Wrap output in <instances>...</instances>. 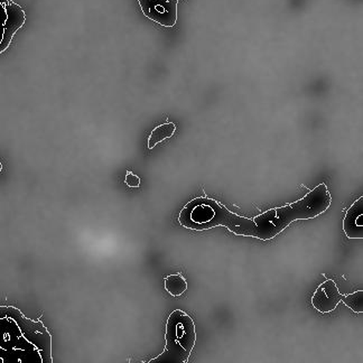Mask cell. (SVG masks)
I'll list each match as a JSON object with an SVG mask.
<instances>
[{
  "mask_svg": "<svg viewBox=\"0 0 363 363\" xmlns=\"http://www.w3.org/2000/svg\"><path fill=\"white\" fill-rule=\"evenodd\" d=\"M342 295L340 294L337 284L332 279H328L320 284L312 297V304L316 311L320 313H330L337 308L341 302Z\"/></svg>",
  "mask_w": 363,
  "mask_h": 363,
  "instance_id": "7",
  "label": "cell"
},
{
  "mask_svg": "<svg viewBox=\"0 0 363 363\" xmlns=\"http://www.w3.org/2000/svg\"><path fill=\"white\" fill-rule=\"evenodd\" d=\"M0 316L1 318L9 316L18 324L23 335L38 349L42 357V362L53 363L51 334L40 320H33L25 318L18 308L13 306H0Z\"/></svg>",
  "mask_w": 363,
  "mask_h": 363,
  "instance_id": "4",
  "label": "cell"
},
{
  "mask_svg": "<svg viewBox=\"0 0 363 363\" xmlns=\"http://www.w3.org/2000/svg\"><path fill=\"white\" fill-rule=\"evenodd\" d=\"M0 359L4 363H43L36 347L9 316L0 318Z\"/></svg>",
  "mask_w": 363,
  "mask_h": 363,
  "instance_id": "3",
  "label": "cell"
},
{
  "mask_svg": "<svg viewBox=\"0 0 363 363\" xmlns=\"http://www.w3.org/2000/svg\"><path fill=\"white\" fill-rule=\"evenodd\" d=\"M125 183L133 189V187L140 186L142 179H140V177H137L136 174L133 173V172H127L125 177Z\"/></svg>",
  "mask_w": 363,
  "mask_h": 363,
  "instance_id": "12",
  "label": "cell"
},
{
  "mask_svg": "<svg viewBox=\"0 0 363 363\" xmlns=\"http://www.w3.org/2000/svg\"><path fill=\"white\" fill-rule=\"evenodd\" d=\"M0 363H4L3 362V359H0Z\"/></svg>",
  "mask_w": 363,
  "mask_h": 363,
  "instance_id": "14",
  "label": "cell"
},
{
  "mask_svg": "<svg viewBox=\"0 0 363 363\" xmlns=\"http://www.w3.org/2000/svg\"><path fill=\"white\" fill-rule=\"evenodd\" d=\"M3 171V164L0 163V173Z\"/></svg>",
  "mask_w": 363,
  "mask_h": 363,
  "instance_id": "13",
  "label": "cell"
},
{
  "mask_svg": "<svg viewBox=\"0 0 363 363\" xmlns=\"http://www.w3.org/2000/svg\"><path fill=\"white\" fill-rule=\"evenodd\" d=\"M26 13L13 0H0V54L9 48L13 36L24 26Z\"/></svg>",
  "mask_w": 363,
  "mask_h": 363,
  "instance_id": "5",
  "label": "cell"
},
{
  "mask_svg": "<svg viewBox=\"0 0 363 363\" xmlns=\"http://www.w3.org/2000/svg\"><path fill=\"white\" fill-rule=\"evenodd\" d=\"M343 229L347 238H363V198L359 199L347 212Z\"/></svg>",
  "mask_w": 363,
  "mask_h": 363,
  "instance_id": "8",
  "label": "cell"
},
{
  "mask_svg": "<svg viewBox=\"0 0 363 363\" xmlns=\"http://www.w3.org/2000/svg\"><path fill=\"white\" fill-rule=\"evenodd\" d=\"M341 301H343L345 305L350 307L351 310L355 313L363 312V291H354L352 294L345 295L342 296Z\"/></svg>",
  "mask_w": 363,
  "mask_h": 363,
  "instance_id": "11",
  "label": "cell"
},
{
  "mask_svg": "<svg viewBox=\"0 0 363 363\" xmlns=\"http://www.w3.org/2000/svg\"><path fill=\"white\" fill-rule=\"evenodd\" d=\"M331 206V195L324 183L305 195L302 200L283 208H272L256 216L254 238L270 240L297 220L314 219Z\"/></svg>",
  "mask_w": 363,
  "mask_h": 363,
  "instance_id": "1",
  "label": "cell"
},
{
  "mask_svg": "<svg viewBox=\"0 0 363 363\" xmlns=\"http://www.w3.org/2000/svg\"><path fill=\"white\" fill-rule=\"evenodd\" d=\"M179 1V0H138L145 16L167 28H172L177 25Z\"/></svg>",
  "mask_w": 363,
  "mask_h": 363,
  "instance_id": "6",
  "label": "cell"
},
{
  "mask_svg": "<svg viewBox=\"0 0 363 363\" xmlns=\"http://www.w3.org/2000/svg\"><path fill=\"white\" fill-rule=\"evenodd\" d=\"M179 222L187 229L203 231L222 225L238 235L254 237L252 220L237 216L211 199L199 198L191 201L182 210Z\"/></svg>",
  "mask_w": 363,
  "mask_h": 363,
  "instance_id": "2",
  "label": "cell"
},
{
  "mask_svg": "<svg viewBox=\"0 0 363 363\" xmlns=\"http://www.w3.org/2000/svg\"><path fill=\"white\" fill-rule=\"evenodd\" d=\"M177 131V125L173 123H164V125H158L150 134L148 139V148L152 150L156 145L164 142L165 139L171 138Z\"/></svg>",
  "mask_w": 363,
  "mask_h": 363,
  "instance_id": "9",
  "label": "cell"
},
{
  "mask_svg": "<svg viewBox=\"0 0 363 363\" xmlns=\"http://www.w3.org/2000/svg\"><path fill=\"white\" fill-rule=\"evenodd\" d=\"M165 289L174 297L184 294L187 289L186 279L181 274H174L165 278Z\"/></svg>",
  "mask_w": 363,
  "mask_h": 363,
  "instance_id": "10",
  "label": "cell"
}]
</instances>
